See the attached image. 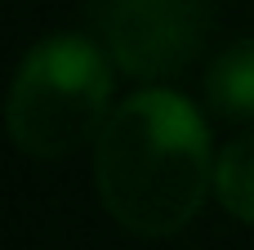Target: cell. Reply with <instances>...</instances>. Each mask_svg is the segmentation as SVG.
Segmentation results:
<instances>
[{"label": "cell", "mask_w": 254, "mask_h": 250, "mask_svg": "<svg viewBox=\"0 0 254 250\" xmlns=\"http://www.w3.org/2000/svg\"><path fill=\"white\" fill-rule=\"evenodd\" d=\"M89 27L134 81L183 72L210 31V0H89Z\"/></svg>", "instance_id": "3"}, {"label": "cell", "mask_w": 254, "mask_h": 250, "mask_svg": "<svg viewBox=\"0 0 254 250\" xmlns=\"http://www.w3.org/2000/svg\"><path fill=\"white\" fill-rule=\"evenodd\" d=\"M214 143L205 112L165 85H147L112 107L94 139V188L103 210L134 237L183 233L214 188Z\"/></svg>", "instance_id": "1"}, {"label": "cell", "mask_w": 254, "mask_h": 250, "mask_svg": "<svg viewBox=\"0 0 254 250\" xmlns=\"http://www.w3.org/2000/svg\"><path fill=\"white\" fill-rule=\"evenodd\" d=\"M214 197L232 219L254 224V130L223 143L214 161Z\"/></svg>", "instance_id": "5"}, {"label": "cell", "mask_w": 254, "mask_h": 250, "mask_svg": "<svg viewBox=\"0 0 254 250\" xmlns=\"http://www.w3.org/2000/svg\"><path fill=\"white\" fill-rule=\"evenodd\" d=\"M112 67L98 36L49 31L36 40L22 54L4 103L13 148L36 161H58L94 143L112 116Z\"/></svg>", "instance_id": "2"}, {"label": "cell", "mask_w": 254, "mask_h": 250, "mask_svg": "<svg viewBox=\"0 0 254 250\" xmlns=\"http://www.w3.org/2000/svg\"><path fill=\"white\" fill-rule=\"evenodd\" d=\"M205 103L232 121L254 116V36H241L214 54L205 72Z\"/></svg>", "instance_id": "4"}]
</instances>
